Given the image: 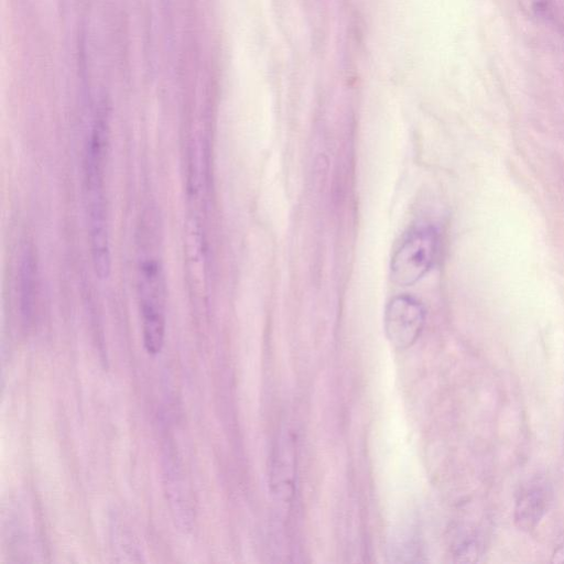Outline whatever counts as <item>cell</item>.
<instances>
[{"label": "cell", "mask_w": 564, "mask_h": 564, "mask_svg": "<svg viewBox=\"0 0 564 564\" xmlns=\"http://www.w3.org/2000/svg\"><path fill=\"white\" fill-rule=\"evenodd\" d=\"M138 293L143 344L149 354L155 355L165 336V279L161 262L153 256L139 262Z\"/></svg>", "instance_id": "obj_2"}, {"label": "cell", "mask_w": 564, "mask_h": 564, "mask_svg": "<svg viewBox=\"0 0 564 564\" xmlns=\"http://www.w3.org/2000/svg\"><path fill=\"white\" fill-rule=\"evenodd\" d=\"M551 485L543 478L529 481L520 491L514 507V522L521 530L536 528L552 502Z\"/></svg>", "instance_id": "obj_5"}, {"label": "cell", "mask_w": 564, "mask_h": 564, "mask_svg": "<svg viewBox=\"0 0 564 564\" xmlns=\"http://www.w3.org/2000/svg\"><path fill=\"white\" fill-rule=\"evenodd\" d=\"M425 317V307L416 297L406 294L394 296L388 303L383 317L388 339L399 349L412 346L422 333Z\"/></svg>", "instance_id": "obj_4"}, {"label": "cell", "mask_w": 564, "mask_h": 564, "mask_svg": "<svg viewBox=\"0 0 564 564\" xmlns=\"http://www.w3.org/2000/svg\"><path fill=\"white\" fill-rule=\"evenodd\" d=\"M36 267L30 248L22 252L19 267V291L21 314L25 321L32 317L36 293Z\"/></svg>", "instance_id": "obj_6"}, {"label": "cell", "mask_w": 564, "mask_h": 564, "mask_svg": "<svg viewBox=\"0 0 564 564\" xmlns=\"http://www.w3.org/2000/svg\"><path fill=\"white\" fill-rule=\"evenodd\" d=\"M437 252V232L432 226L412 229L392 256V281L410 286L421 280L432 268Z\"/></svg>", "instance_id": "obj_3"}, {"label": "cell", "mask_w": 564, "mask_h": 564, "mask_svg": "<svg viewBox=\"0 0 564 564\" xmlns=\"http://www.w3.org/2000/svg\"><path fill=\"white\" fill-rule=\"evenodd\" d=\"M552 562L564 563V546H560L555 550Z\"/></svg>", "instance_id": "obj_8"}, {"label": "cell", "mask_w": 564, "mask_h": 564, "mask_svg": "<svg viewBox=\"0 0 564 564\" xmlns=\"http://www.w3.org/2000/svg\"><path fill=\"white\" fill-rule=\"evenodd\" d=\"M106 144L105 124L97 122L87 147L85 182L91 258L96 274L101 279L109 275L111 268L104 184Z\"/></svg>", "instance_id": "obj_1"}, {"label": "cell", "mask_w": 564, "mask_h": 564, "mask_svg": "<svg viewBox=\"0 0 564 564\" xmlns=\"http://www.w3.org/2000/svg\"><path fill=\"white\" fill-rule=\"evenodd\" d=\"M528 17L545 24L561 26L562 11L555 0H518Z\"/></svg>", "instance_id": "obj_7"}]
</instances>
